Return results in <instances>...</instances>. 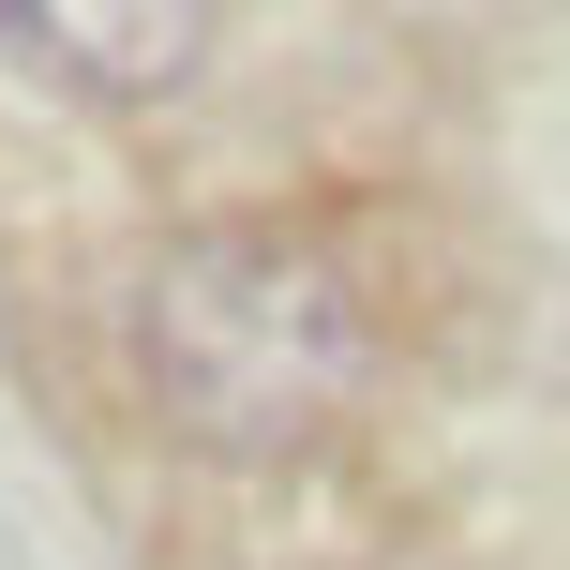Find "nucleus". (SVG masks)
I'll use <instances>...</instances> for the list:
<instances>
[{
    "label": "nucleus",
    "instance_id": "1",
    "mask_svg": "<svg viewBox=\"0 0 570 570\" xmlns=\"http://www.w3.org/2000/svg\"><path fill=\"white\" fill-rule=\"evenodd\" d=\"M136 391L226 465H285L375 391V301L315 226H196L136 285Z\"/></svg>",
    "mask_w": 570,
    "mask_h": 570
},
{
    "label": "nucleus",
    "instance_id": "2",
    "mask_svg": "<svg viewBox=\"0 0 570 570\" xmlns=\"http://www.w3.org/2000/svg\"><path fill=\"white\" fill-rule=\"evenodd\" d=\"M0 46H16L30 76L90 90V106H150V90L196 76L210 0H0Z\"/></svg>",
    "mask_w": 570,
    "mask_h": 570
}]
</instances>
